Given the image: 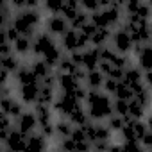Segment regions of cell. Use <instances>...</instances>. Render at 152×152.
<instances>
[{"instance_id":"31","label":"cell","mask_w":152,"mask_h":152,"mask_svg":"<svg viewBox=\"0 0 152 152\" xmlns=\"http://www.w3.org/2000/svg\"><path fill=\"white\" fill-rule=\"evenodd\" d=\"M145 113H147V109L140 102H136V100L129 102V116H127L129 120H141L145 116Z\"/></svg>"},{"instance_id":"6","label":"cell","mask_w":152,"mask_h":152,"mask_svg":"<svg viewBox=\"0 0 152 152\" xmlns=\"http://www.w3.org/2000/svg\"><path fill=\"white\" fill-rule=\"evenodd\" d=\"M148 132L145 122L141 120H129L125 124V127L122 129V136L124 141H141V138Z\"/></svg>"},{"instance_id":"20","label":"cell","mask_w":152,"mask_h":152,"mask_svg":"<svg viewBox=\"0 0 152 152\" xmlns=\"http://www.w3.org/2000/svg\"><path fill=\"white\" fill-rule=\"evenodd\" d=\"M54 125H56V136H59L61 140L72 138V134H73V131H75V125H73L68 118H61V120H57Z\"/></svg>"},{"instance_id":"42","label":"cell","mask_w":152,"mask_h":152,"mask_svg":"<svg viewBox=\"0 0 152 152\" xmlns=\"http://www.w3.org/2000/svg\"><path fill=\"white\" fill-rule=\"evenodd\" d=\"M143 81H145V86L152 91V72H147V73L143 75Z\"/></svg>"},{"instance_id":"33","label":"cell","mask_w":152,"mask_h":152,"mask_svg":"<svg viewBox=\"0 0 152 152\" xmlns=\"http://www.w3.org/2000/svg\"><path fill=\"white\" fill-rule=\"evenodd\" d=\"M134 100H136V102H140V104H141V106L147 109V107L152 104V91H150V90L145 86L143 90H140V91L134 95Z\"/></svg>"},{"instance_id":"15","label":"cell","mask_w":152,"mask_h":152,"mask_svg":"<svg viewBox=\"0 0 152 152\" xmlns=\"http://www.w3.org/2000/svg\"><path fill=\"white\" fill-rule=\"evenodd\" d=\"M143 75H145V73H143L138 66H132V68L125 70L122 83H124V84H127L131 90H134V88H138L140 84H143V83H145V81H143Z\"/></svg>"},{"instance_id":"44","label":"cell","mask_w":152,"mask_h":152,"mask_svg":"<svg viewBox=\"0 0 152 152\" xmlns=\"http://www.w3.org/2000/svg\"><path fill=\"white\" fill-rule=\"evenodd\" d=\"M132 152H147V150H145V148H143V147H141V145H140V147H138V148H134V150H132Z\"/></svg>"},{"instance_id":"2","label":"cell","mask_w":152,"mask_h":152,"mask_svg":"<svg viewBox=\"0 0 152 152\" xmlns=\"http://www.w3.org/2000/svg\"><path fill=\"white\" fill-rule=\"evenodd\" d=\"M11 25L16 29L20 36L32 38L36 34V29L41 25V13L38 9H22L15 15V20Z\"/></svg>"},{"instance_id":"14","label":"cell","mask_w":152,"mask_h":152,"mask_svg":"<svg viewBox=\"0 0 152 152\" xmlns=\"http://www.w3.org/2000/svg\"><path fill=\"white\" fill-rule=\"evenodd\" d=\"M25 152H48V138H45L41 132H34L27 138Z\"/></svg>"},{"instance_id":"30","label":"cell","mask_w":152,"mask_h":152,"mask_svg":"<svg viewBox=\"0 0 152 152\" xmlns=\"http://www.w3.org/2000/svg\"><path fill=\"white\" fill-rule=\"evenodd\" d=\"M129 122V118H124V116H118V115H113L107 118V127L111 132H122V129L125 127V124Z\"/></svg>"},{"instance_id":"34","label":"cell","mask_w":152,"mask_h":152,"mask_svg":"<svg viewBox=\"0 0 152 152\" xmlns=\"http://www.w3.org/2000/svg\"><path fill=\"white\" fill-rule=\"evenodd\" d=\"M63 0H47V2L43 4V9H47L52 16H57L63 13Z\"/></svg>"},{"instance_id":"29","label":"cell","mask_w":152,"mask_h":152,"mask_svg":"<svg viewBox=\"0 0 152 152\" xmlns=\"http://www.w3.org/2000/svg\"><path fill=\"white\" fill-rule=\"evenodd\" d=\"M83 7H81V4H77V2H72V0H70V2H64L63 4V16L68 20V22H72L75 16H77V13L81 11Z\"/></svg>"},{"instance_id":"10","label":"cell","mask_w":152,"mask_h":152,"mask_svg":"<svg viewBox=\"0 0 152 152\" xmlns=\"http://www.w3.org/2000/svg\"><path fill=\"white\" fill-rule=\"evenodd\" d=\"M0 106H2V113L11 116L13 120H18L25 111H23V102L16 100L15 97H6L0 100Z\"/></svg>"},{"instance_id":"27","label":"cell","mask_w":152,"mask_h":152,"mask_svg":"<svg viewBox=\"0 0 152 152\" xmlns=\"http://www.w3.org/2000/svg\"><path fill=\"white\" fill-rule=\"evenodd\" d=\"M56 91H57L56 88H48V86H43L39 83V100H38V104H48V106H52L56 102V99H57Z\"/></svg>"},{"instance_id":"35","label":"cell","mask_w":152,"mask_h":152,"mask_svg":"<svg viewBox=\"0 0 152 152\" xmlns=\"http://www.w3.org/2000/svg\"><path fill=\"white\" fill-rule=\"evenodd\" d=\"M113 109H115V115L118 116H124L127 118L129 116V102L127 100H113Z\"/></svg>"},{"instance_id":"43","label":"cell","mask_w":152,"mask_h":152,"mask_svg":"<svg viewBox=\"0 0 152 152\" xmlns=\"http://www.w3.org/2000/svg\"><path fill=\"white\" fill-rule=\"evenodd\" d=\"M145 125H147V129L152 132V115H148V116H147V120H145Z\"/></svg>"},{"instance_id":"25","label":"cell","mask_w":152,"mask_h":152,"mask_svg":"<svg viewBox=\"0 0 152 152\" xmlns=\"http://www.w3.org/2000/svg\"><path fill=\"white\" fill-rule=\"evenodd\" d=\"M15 54L16 56H27L29 52H32V38H25V36H20L15 43Z\"/></svg>"},{"instance_id":"9","label":"cell","mask_w":152,"mask_h":152,"mask_svg":"<svg viewBox=\"0 0 152 152\" xmlns=\"http://www.w3.org/2000/svg\"><path fill=\"white\" fill-rule=\"evenodd\" d=\"M39 127V122H38V116L34 111H25L18 120H16V129L20 132H23L25 136H31L34 134V131Z\"/></svg>"},{"instance_id":"3","label":"cell","mask_w":152,"mask_h":152,"mask_svg":"<svg viewBox=\"0 0 152 152\" xmlns=\"http://www.w3.org/2000/svg\"><path fill=\"white\" fill-rule=\"evenodd\" d=\"M111 43H113L111 47H113L118 54H122V56H127V54H131V52L134 50L132 36H131V32H127L124 27H120V29H116V31L113 32Z\"/></svg>"},{"instance_id":"45","label":"cell","mask_w":152,"mask_h":152,"mask_svg":"<svg viewBox=\"0 0 152 152\" xmlns=\"http://www.w3.org/2000/svg\"><path fill=\"white\" fill-rule=\"evenodd\" d=\"M4 152H16V150H11V148H6L4 147Z\"/></svg>"},{"instance_id":"37","label":"cell","mask_w":152,"mask_h":152,"mask_svg":"<svg viewBox=\"0 0 152 152\" xmlns=\"http://www.w3.org/2000/svg\"><path fill=\"white\" fill-rule=\"evenodd\" d=\"M118 86H120V83L118 81H113V79H106V83H104V91H106V95L109 93V95H115L116 93V90H118Z\"/></svg>"},{"instance_id":"38","label":"cell","mask_w":152,"mask_h":152,"mask_svg":"<svg viewBox=\"0 0 152 152\" xmlns=\"http://www.w3.org/2000/svg\"><path fill=\"white\" fill-rule=\"evenodd\" d=\"M68 57L72 59V63H73L75 66H83V63H84V50L72 52V54H68Z\"/></svg>"},{"instance_id":"4","label":"cell","mask_w":152,"mask_h":152,"mask_svg":"<svg viewBox=\"0 0 152 152\" xmlns=\"http://www.w3.org/2000/svg\"><path fill=\"white\" fill-rule=\"evenodd\" d=\"M83 104L77 102V99H75L73 95H64V93H59V97L56 99V102L52 104L54 111L61 115V118H70L72 113L75 109H79Z\"/></svg>"},{"instance_id":"21","label":"cell","mask_w":152,"mask_h":152,"mask_svg":"<svg viewBox=\"0 0 152 152\" xmlns=\"http://www.w3.org/2000/svg\"><path fill=\"white\" fill-rule=\"evenodd\" d=\"M111 36H113V31L111 29H97L95 34L91 36V47H95V48L106 47L111 41Z\"/></svg>"},{"instance_id":"7","label":"cell","mask_w":152,"mask_h":152,"mask_svg":"<svg viewBox=\"0 0 152 152\" xmlns=\"http://www.w3.org/2000/svg\"><path fill=\"white\" fill-rule=\"evenodd\" d=\"M134 56L141 72H152V45H134Z\"/></svg>"},{"instance_id":"32","label":"cell","mask_w":152,"mask_h":152,"mask_svg":"<svg viewBox=\"0 0 152 152\" xmlns=\"http://www.w3.org/2000/svg\"><path fill=\"white\" fill-rule=\"evenodd\" d=\"M115 99L116 100H127V102H131V100H134V91L127 84L120 83V86H118V90L115 93Z\"/></svg>"},{"instance_id":"16","label":"cell","mask_w":152,"mask_h":152,"mask_svg":"<svg viewBox=\"0 0 152 152\" xmlns=\"http://www.w3.org/2000/svg\"><path fill=\"white\" fill-rule=\"evenodd\" d=\"M15 79H16V83L20 84V86H31V84H39V81H38V77L34 75V72H32V68L29 66V64H23L18 72H16V75H15Z\"/></svg>"},{"instance_id":"12","label":"cell","mask_w":152,"mask_h":152,"mask_svg":"<svg viewBox=\"0 0 152 152\" xmlns=\"http://www.w3.org/2000/svg\"><path fill=\"white\" fill-rule=\"evenodd\" d=\"M61 48L66 50L68 54L81 50V34H79V31L70 29V31L61 38Z\"/></svg>"},{"instance_id":"19","label":"cell","mask_w":152,"mask_h":152,"mask_svg":"<svg viewBox=\"0 0 152 152\" xmlns=\"http://www.w3.org/2000/svg\"><path fill=\"white\" fill-rule=\"evenodd\" d=\"M104 83H106V75H104L100 70L88 72L86 81H84V84H86L88 90H97V91H100V90L104 88Z\"/></svg>"},{"instance_id":"24","label":"cell","mask_w":152,"mask_h":152,"mask_svg":"<svg viewBox=\"0 0 152 152\" xmlns=\"http://www.w3.org/2000/svg\"><path fill=\"white\" fill-rule=\"evenodd\" d=\"M22 66H23V64L20 63V57H18L16 54H11V56H7V57H2V70L9 72L11 75H16V72H18Z\"/></svg>"},{"instance_id":"23","label":"cell","mask_w":152,"mask_h":152,"mask_svg":"<svg viewBox=\"0 0 152 152\" xmlns=\"http://www.w3.org/2000/svg\"><path fill=\"white\" fill-rule=\"evenodd\" d=\"M31 68H32V72H34V75L38 77V81H39V83H41L43 79H47L50 73H54V70H52V68H50L43 59H36V61L31 64Z\"/></svg>"},{"instance_id":"13","label":"cell","mask_w":152,"mask_h":152,"mask_svg":"<svg viewBox=\"0 0 152 152\" xmlns=\"http://www.w3.org/2000/svg\"><path fill=\"white\" fill-rule=\"evenodd\" d=\"M57 77H59L57 88H59V91L64 93V95H73L75 91L83 86L77 79H73L72 75H64V73H59V72H57Z\"/></svg>"},{"instance_id":"17","label":"cell","mask_w":152,"mask_h":152,"mask_svg":"<svg viewBox=\"0 0 152 152\" xmlns=\"http://www.w3.org/2000/svg\"><path fill=\"white\" fill-rule=\"evenodd\" d=\"M20 100L23 104H38L39 100V84H31V86H20L18 90Z\"/></svg>"},{"instance_id":"1","label":"cell","mask_w":152,"mask_h":152,"mask_svg":"<svg viewBox=\"0 0 152 152\" xmlns=\"http://www.w3.org/2000/svg\"><path fill=\"white\" fill-rule=\"evenodd\" d=\"M86 106H88V115L93 122L107 120L109 116L115 115L113 100L109 99V95L100 93L97 90H90L88 99H86Z\"/></svg>"},{"instance_id":"46","label":"cell","mask_w":152,"mask_h":152,"mask_svg":"<svg viewBox=\"0 0 152 152\" xmlns=\"http://www.w3.org/2000/svg\"><path fill=\"white\" fill-rule=\"evenodd\" d=\"M150 6H152V2H150Z\"/></svg>"},{"instance_id":"22","label":"cell","mask_w":152,"mask_h":152,"mask_svg":"<svg viewBox=\"0 0 152 152\" xmlns=\"http://www.w3.org/2000/svg\"><path fill=\"white\" fill-rule=\"evenodd\" d=\"M34 113H36V116H38L39 127L52 124V107H50L48 104H36V106H34Z\"/></svg>"},{"instance_id":"5","label":"cell","mask_w":152,"mask_h":152,"mask_svg":"<svg viewBox=\"0 0 152 152\" xmlns=\"http://www.w3.org/2000/svg\"><path fill=\"white\" fill-rule=\"evenodd\" d=\"M54 47H57V43H56L54 36L48 34V32H38V34L34 36V39H32V54H36V56L41 57V59H43Z\"/></svg>"},{"instance_id":"36","label":"cell","mask_w":152,"mask_h":152,"mask_svg":"<svg viewBox=\"0 0 152 152\" xmlns=\"http://www.w3.org/2000/svg\"><path fill=\"white\" fill-rule=\"evenodd\" d=\"M59 150H61V152H75V150H77V141H73L72 138L61 140V143H59Z\"/></svg>"},{"instance_id":"26","label":"cell","mask_w":152,"mask_h":152,"mask_svg":"<svg viewBox=\"0 0 152 152\" xmlns=\"http://www.w3.org/2000/svg\"><path fill=\"white\" fill-rule=\"evenodd\" d=\"M68 120H70V122H72V124H73L75 127H83V125H86L88 122H93V120L90 118L88 111H86V109H84L83 106H81L79 109H75V111L72 113V116H70Z\"/></svg>"},{"instance_id":"41","label":"cell","mask_w":152,"mask_h":152,"mask_svg":"<svg viewBox=\"0 0 152 152\" xmlns=\"http://www.w3.org/2000/svg\"><path fill=\"white\" fill-rule=\"evenodd\" d=\"M9 72H6V70H2V72H0V88H2V86H7V79H9Z\"/></svg>"},{"instance_id":"39","label":"cell","mask_w":152,"mask_h":152,"mask_svg":"<svg viewBox=\"0 0 152 152\" xmlns=\"http://www.w3.org/2000/svg\"><path fill=\"white\" fill-rule=\"evenodd\" d=\"M140 143H141V145H143L145 148L152 150V132L148 131V132H147V134H145V136L141 138V141H140Z\"/></svg>"},{"instance_id":"18","label":"cell","mask_w":152,"mask_h":152,"mask_svg":"<svg viewBox=\"0 0 152 152\" xmlns=\"http://www.w3.org/2000/svg\"><path fill=\"white\" fill-rule=\"evenodd\" d=\"M99 64H100V52L99 48L91 47L88 50H84V63H83V68L86 72H93V70H99Z\"/></svg>"},{"instance_id":"8","label":"cell","mask_w":152,"mask_h":152,"mask_svg":"<svg viewBox=\"0 0 152 152\" xmlns=\"http://www.w3.org/2000/svg\"><path fill=\"white\" fill-rule=\"evenodd\" d=\"M45 27H47V32L52 34V36H64L68 31H70V22L63 16V15H57V16H50L47 22H45Z\"/></svg>"},{"instance_id":"40","label":"cell","mask_w":152,"mask_h":152,"mask_svg":"<svg viewBox=\"0 0 152 152\" xmlns=\"http://www.w3.org/2000/svg\"><path fill=\"white\" fill-rule=\"evenodd\" d=\"M109 152H127V150H125V145L124 143H111Z\"/></svg>"},{"instance_id":"28","label":"cell","mask_w":152,"mask_h":152,"mask_svg":"<svg viewBox=\"0 0 152 152\" xmlns=\"http://www.w3.org/2000/svg\"><path fill=\"white\" fill-rule=\"evenodd\" d=\"M88 23H90V15H88L84 9H81V11L77 13V16L70 22V29H73V31H83Z\"/></svg>"},{"instance_id":"11","label":"cell","mask_w":152,"mask_h":152,"mask_svg":"<svg viewBox=\"0 0 152 152\" xmlns=\"http://www.w3.org/2000/svg\"><path fill=\"white\" fill-rule=\"evenodd\" d=\"M27 138L23 132H20L16 127L9 132V136L6 138L4 141V147L6 148H11V150H16V152H25V147H27Z\"/></svg>"}]
</instances>
